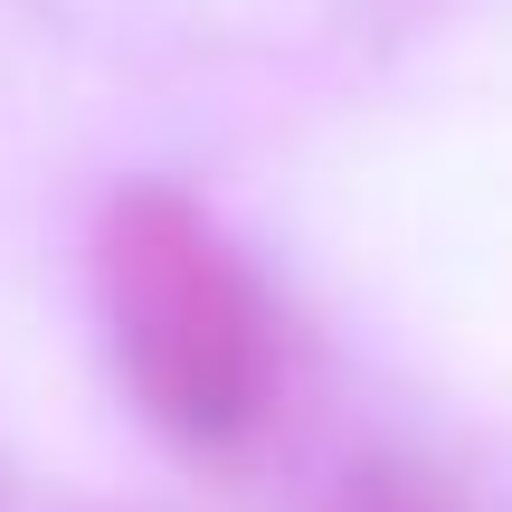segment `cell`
Wrapping results in <instances>:
<instances>
[{"label":"cell","instance_id":"cell-2","mask_svg":"<svg viewBox=\"0 0 512 512\" xmlns=\"http://www.w3.org/2000/svg\"><path fill=\"white\" fill-rule=\"evenodd\" d=\"M351 512H437V503H418V494H399V484H370Z\"/></svg>","mask_w":512,"mask_h":512},{"label":"cell","instance_id":"cell-1","mask_svg":"<svg viewBox=\"0 0 512 512\" xmlns=\"http://www.w3.org/2000/svg\"><path fill=\"white\" fill-rule=\"evenodd\" d=\"M95 304L133 408L190 456H238L266 437L285 389V332L219 219L190 190L133 181L95 219Z\"/></svg>","mask_w":512,"mask_h":512}]
</instances>
